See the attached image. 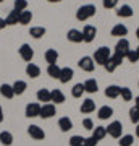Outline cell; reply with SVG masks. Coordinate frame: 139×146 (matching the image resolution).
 <instances>
[{
	"instance_id": "2",
	"label": "cell",
	"mask_w": 139,
	"mask_h": 146,
	"mask_svg": "<svg viewBox=\"0 0 139 146\" xmlns=\"http://www.w3.org/2000/svg\"><path fill=\"white\" fill-rule=\"evenodd\" d=\"M110 57H112L110 49H108V47H105V46L99 47L97 50L94 52V62L99 63V65H105V62H107Z\"/></svg>"
},
{
	"instance_id": "35",
	"label": "cell",
	"mask_w": 139,
	"mask_h": 146,
	"mask_svg": "<svg viewBox=\"0 0 139 146\" xmlns=\"http://www.w3.org/2000/svg\"><path fill=\"white\" fill-rule=\"evenodd\" d=\"M120 96H121L123 101H126V102H129V101L133 99V93H131V89H129V88H121Z\"/></svg>"
},
{
	"instance_id": "3",
	"label": "cell",
	"mask_w": 139,
	"mask_h": 146,
	"mask_svg": "<svg viewBox=\"0 0 139 146\" xmlns=\"http://www.w3.org/2000/svg\"><path fill=\"white\" fill-rule=\"evenodd\" d=\"M107 128V133L112 138H121V131H123V125H121V122H118V120H115V122H112L108 127H105Z\"/></svg>"
},
{
	"instance_id": "39",
	"label": "cell",
	"mask_w": 139,
	"mask_h": 146,
	"mask_svg": "<svg viewBox=\"0 0 139 146\" xmlns=\"http://www.w3.org/2000/svg\"><path fill=\"white\" fill-rule=\"evenodd\" d=\"M28 8V0H15V10L24 11Z\"/></svg>"
},
{
	"instance_id": "16",
	"label": "cell",
	"mask_w": 139,
	"mask_h": 146,
	"mask_svg": "<svg viewBox=\"0 0 139 146\" xmlns=\"http://www.w3.org/2000/svg\"><path fill=\"white\" fill-rule=\"evenodd\" d=\"M128 34V28L125 26V25H115L113 28H112V36H115V37H125Z\"/></svg>"
},
{
	"instance_id": "13",
	"label": "cell",
	"mask_w": 139,
	"mask_h": 146,
	"mask_svg": "<svg viewBox=\"0 0 139 146\" xmlns=\"http://www.w3.org/2000/svg\"><path fill=\"white\" fill-rule=\"evenodd\" d=\"M84 91L86 93H89V94H94V93H97V89H99V86H97V81L94 78H89V80H86L84 81Z\"/></svg>"
},
{
	"instance_id": "42",
	"label": "cell",
	"mask_w": 139,
	"mask_h": 146,
	"mask_svg": "<svg viewBox=\"0 0 139 146\" xmlns=\"http://www.w3.org/2000/svg\"><path fill=\"white\" fill-rule=\"evenodd\" d=\"M112 60H113L117 65H121L123 60H125V57H123V55H120V54H113V55H112Z\"/></svg>"
},
{
	"instance_id": "33",
	"label": "cell",
	"mask_w": 139,
	"mask_h": 146,
	"mask_svg": "<svg viewBox=\"0 0 139 146\" xmlns=\"http://www.w3.org/2000/svg\"><path fill=\"white\" fill-rule=\"evenodd\" d=\"M133 143H134L133 135H125V136H121V138H120V141H118L120 146H131Z\"/></svg>"
},
{
	"instance_id": "28",
	"label": "cell",
	"mask_w": 139,
	"mask_h": 146,
	"mask_svg": "<svg viewBox=\"0 0 139 146\" xmlns=\"http://www.w3.org/2000/svg\"><path fill=\"white\" fill-rule=\"evenodd\" d=\"M0 143L5 146H10L13 143V135L10 131H0Z\"/></svg>"
},
{
	"instance_id": "47",
	"label": "cell",
	"mask_w": 139,
	"mask_h": 146,
	"mask_svg": "<svg viewBox=\"0 0 139 146\" xmlns=\"http://www.w3.org/2000/svg\"><path fill=\"white\" fill-rule=\"evenodd\" d=\"M47 2H50V3H58V2H62V0H47Z\"/></svg>"
},
{
	"instance_id": "18",
	"label": "cell",
	"mask_w": 139,
	"mask_h": 146,
	"mask_svg": "<svg viewBox=\"0 0 139 146\" xmlns=\"http://www.w3.org/2000/svg\"><path fill=\"white\" fill-rule=\"evenodd\" d=\"M67 39L71 42H82V33L78 31V29H70V31L67 33Z\"/></svg>"
},
{
	"instance_id": "43",
	"label": "cell",
	"mask_w": 139,
	"mask_h": 146,
	"mask_svg": "<svg viewBox=\"0 0 139 146\" xmlns=\"http://www.w3.org/2000/svg\"><path fill=\"white\" fill-rule=\"evenodd\" d=\"M96 145H97V141L94 140L92 136H89V138L84 140V145H82V146H96Z\"/></svg>"
},
{
	"instance_id": "12",
	"label": "cell",
	"mask_w": 139,
	"mask_h": 146,
	"mask_svg": "<svg viewBox=\"0 0 139 146\" xmlns=\"http://www.w3.org/2000/svg\"><path fill=\"white\" fill-rule=\"evenodd\" d=\"M112 115H113V109H112L110 106H102L97 112V117L100 120H108Z\"/></svg>"
},
{
	"instance_id": "27",
	"label": "cell",
	"mask_w": 139,
	"mask_h": 146,
	"mask_svg": "<svg viewBox=\"0 0 139 146\" xmlns=\"http://www.w3.org/2000/svg\"><path fill=\"white\" fill-rule=\"evenodd\" d=\"M45 60L49 65H52V63H57L58 60V52L55 50V49H49L45 52Z\"/></svg>"
},
{
	"instance_id": "6",
	"label": "cell",
	"mask_w": 139,
	"mask_h": 146,
	"mask_svg": "<svg viewBox=\"0 0 139 146\" xmlns=\"http://www.w3.org/2000/svg\"><path fill=\"white\" fill-rule=\"evenodd\" d=\"M20 55L24 62H31L32 57H34V50H32V47L29 44H23L20 47Z\"/></svg>"
},
{
	"instance_id": "36",
	"label": "cell",
	"mask_w": 139,
	"mask_h": 146,
	"mask_svg": "<svg viewBox=\"0 0 139 146\" xmlns=\"http://www.w3.org/2000/svg\"><path fill=\"white\" fill-rule=\"evenodd\" d=\"M126 58H128L131 63H138V60H139V54H138V50H131L129 49L128 50V54H126Z\"/></svg>"
},
{
	"instance_id": "30",
	"label": "cell",
	"mask_w": 139,
	"mask_h": 146,
	"mask_svg": "<svg viewBox=\"0 0 139 146\" xmlns=\"http://www.w3.org/2000/svg\"><path fill=\"white\" fill-rule=\"evenodd\" d=\"M26 88H28V84H26V81H23V80H18V81L13 83V91H15V94H23Z\"/></svg>"
},
{
	"instance_id": "45",
	"label": "cell",
	"mask_w": 139,
	"mask_h": 146,
	"mask_svg": "<svg viewBox=\"0 0 139 146\" xmlns=\"http://www.w3.org/2000/svg\"><path fill=\"white\" fill-rule=\"evenodd\" d=\"M2 122H3V109L0 107V123H2Z\"/></svg>"
},
{
	"instance_id": "29",
	"label": "cell",
	"mask_w": 139,
	"mask_h": 146,
	"mask_svg": "<svg viewBox=\"0 0 139 146\" xmlns=\"http://www.w3.org/2000/svg\"><path fill=\"white\" fill-rule=\"evenodd\" d=\"M60 72H62V68L58 67L57 63H52L47 68V73H49V76H52V78H60Z\"/></svg>"
},
{
	"instance_id": "49",
	"label": "cell",
	"mask_w": 139,
	"mask_h": 146,
	"mask_svg": "<svg viewBox=\"0 0 139 146\" xmlns=\"http://www.w3.org/2000/svg\"><path fill=\"white\" fill-rule=\"evenodd\" d=\"M136 37H138V39H139V28H138V29H136Z\"/></svg>"
},
{
	"instance_id": "22",
	"label": "cell",
	"mask_w": 139,
	"mask_h": 146,
	"mask_svg": "<svg viewBox=\"0 0 139 146\" xmlns=\"http://www.w3.org/2000/svg\"><path fill=\"white\" fill-rule=\"evenodd\" d=\"M0 94H2L3 98H7V99H11V98L15 96V91H13V86H10V84L3 83L2 86H0Z\"/></svg>"
},
{
	"instance_id": "17",
	"label": "cell",
	"mask_w": 139,
	"mask_h": 146,
	"mask_svg": "<svg viewBox=\"0 0 139 146\" xmlns=\"http://www.w3.org/2000/svg\"><path fill=\"white\" fill-rule=\"evenodd\" d=\"M120 91H121L120 86H117V84H110V86L105 88V96L110 98V99H115V98H118L120 96Z\"/></svg>"
},
{
	"instance_id": "38",
	"label": "cell",
	"mask_w": 139,
	"mask_h": 146,
	"mask_svg": "<svg viewBox=\"0 0 139 146\" xmlns=\"http://www.w3.org/2000/svg\"><path fill=\"white\" fill-rule=\"evenodd\" d=\"M103 67H105V70H107L108 73H113L115 70H117V67H118V65H117V63L112 60V57H110L107 62H105V65H103Z\"/></svg>"
},
{
	"instance_id": "51",
	"label": "cell",
	"mask_w": 139,
	"mask_h": 146,
	"mask_svg": "<svg viewBox=\"0 0 139 146\" xmlns=\"http://www.w3.org/2000/svg\"><path fill=\"white\" fill-rule=\"evenodd\" d=\"M0 2H3V0H0Z\"/></svg>"
},
{
	"instance_id": "46",
	"label": "cell",
	"mask_w": 139,
	"mask_h": 146,
	"mask_svg": "<svg viewBox=\"0 0 139 146\" xmlns=\"http://www.w3.org/2000/svg\"><path fill=\"white\" fill-rule=\"evenodd\" d=\"M134 107H138V109H139V96L134 99Z\"/></svg>"
},
{
	"instance_id": "8",
	"label": "cell",
	"mask_w": 139,
	"mask_h": 146,
	"mask_svg": "<svg viewBox=\"0 0 139 146\" xmlns=\"http://www.w3.org/2000/svg\"><path fill=\"white\" fill-rule=\"evenodd\" d=\"M28 133H29V136L34 138V140H44V138H45L44 130H42L41 127H37V125H29L28 127Z\"/></svg>"
},
{
	"instance_id": "26",
	"label": "cell",
	"mask_w": 139,
	"mask_h": 146,
	"mask_svg": "<svg viewBox=\"0 0 139 146\" xmlns=\"http://www.w3.org/2000/svg\"><path fill=\"white\" fill-rule=\"evenodd\" d=\"M117 15L120 18H129V16H133V8L129 5H121L118 8V11H117Z\"/></svg>"
},
{
	"instance_id": "20",
	"label": "cell",
	"mask_w": 139,
	"mask_h": 146,
	"mask_svg": "<svg viewBox=\"0 0 139 146\" xmlns=\"http://www.w3.org/2000/svg\"><path fill=\"white\" fill-rule=\"evenodd\" d=\"M26 73H28V76H29V78H37V76L41 75V68L37 67L36 63H28V67H26Z\"/></svg>"
},
{
	"instance_id": "41",
	"label": "cell",
	"mask_w": 139,
	"mask_h": 146,
	"mask_svg": "<svg viewBox=\"0 0 139 146\" xmlns=\"http://www.w3.org/2000/svg\"><path fill=\"white\" fill-rule=\"evenodd\" d=\"M82 127H84L86 130H94V122L91 119H84L82 120Z\"/></svg>"
},
{
	"instance_id": "50",
	"label": "cell",
	"mask_w": 139,
	"mask_h": 146,
	"mask_svg": "<svg viewBox=\"0 0 139 146\" xmlns=\"http://www.w3.org/2000/svg\"><path fill=\"white\" fill-rule=\"evenodd\" d=\"M136 50H138V54H139V47H138V49H136Z\"/></svg>"
},
{
	"instance_id": "1",
	"label": "cell",
	"mask_w": 139,
	"mask_h": 146,
	"mask_svg": "<svg viewBox=\"0 0 139 146\" xmlns=\"http://www.w3.org/2000/svg\"><path fill=\"white\" fill-rule=\"evenodd\" d=\"M96 11H97V8H96V5H92V3L82 5V7H79L78 11H76V20L78 21H86V20H89V18H92V16L96 15Z\"/></svg>"
},
{
	"instance_id": "21",
	"label": "cell",
	"mask_w": 139,
	"mask_h": 146,
	"mask_svg": "<svg viewBox=\"0 0 139 146\" xmlns=\"http://www.w3.org/2000/svg\"><path fill=\"white\" fill-rule=\"evenodd\" d=\"M50 98H52V102H55V104H63V102H65V94H63L60 89L50 91Z\"/></svg>"
},
{
	"instance_id": "48",
	"label": "cell",
	"mask_w": 139,
	"mask_h": 146,
	"mask_svg": "<svg viewBox=\"0 0 139 146\" xmlns=\"http://www.w3.org/2000/svg\"><path fill=\"white\" fill-rule=\"evenodd\" d=\"M136 136H138V138H139V125L136 127Z\"/></svg>"
},
{
	"instance_id": "32",
	"label": "cell",
	"mask_w": 139,
	"mask_h": 146,
	"mask_svg": "<svg viewBox=\"0 0 139 146\" xmlns=\"http://www.w3.org/2000/svg\"><path fill=\"white\" fill-rule=\"evenodd\" d=\"M82 93H84V84H82V83H78V84L73 86V89H71L73 98H81Z\"/></svg>"
},
{
	"instance_id": "24",
	"label": "cell",
	"mask_w": 139,
	"mask_h": 146,
	"mask_svg": "<svg viewBox=\"0 0 139 146\" xmlns=\"http://www.w3.org/2000/svg\"><path fill=\"white\" fill-rule=\"evenodd\" d=\"M105 135H107V128H105V127H96L92 130V138L97 141V143L102 140V138H105Z\"/></svg>"
},
{
	"instance_id": "19",
	"label": "cell",
	"mask_w": 139,
	"mask_h": 146,
	"mask_svg": "<svg viewBox=\"0 0 139 146\" xmlns=\"http://www.w3.org/2000/svg\"><path fill=\"white\" fill-rule=\"evenodd\" d=\"M37 101L39 102H45V104H49V102H52V98H50V91L49 89H39L37 91Z\"/></svg>"
},
{
	"instance_id": "25",
	"label": "cell",
	"mask_w": 139,
	"mask_h": 146,
	"mask_svg": "<svg viewBox=\"0 0 139 146\" xmlns=\"http://www.w3.org/2000/svg\"><path fill=\"white\" fill-rule=\"evenodd\" d=\"M45 28L42 26H32L31 29H29V34H31V37H34V39H41V37H44V34H45Z\"/></svg>"
},
{
	"instance_id": "15",
	"label": "cell",
	"mask_w": 139,
	"mask_h": 146,
	"mask_svg": "<svg viewBox=\"0 0 139 146\" xmlns=\"http://www.w3.org/2000/svg\"><path fill=\"white\" fill-rule=\"evenodd\" d=\"M73 76H74V72H73L70 67H65V68H62V72H60V78H58V80L65 84V83H68Z\"/></svg>"
},
{
	"instance_id": "9",
	"label": "cell",
	"mask_w": 139,
	"mask_h": 146,
	"mask_svg": "<svg viewBox=\"0 0 139 146\" xmlns=\"http://www.w3.org/2000/svg\"><path fill=\"white\" fill-rule=\"evenodd\" d=\"M41 115V106L37 104V102H31V104L26 106V117H39Z\"/></svg>"
},
{
	"instance_id": "14",
	"label": "cell",
	"mask_w": 139,
	"mask_h": 146,
	"mask_svg": "<svg viewBox=\"0 0 139 146\" xmlns=\"http://www.w3.org/2000/svg\"><path fill=\"white\" fill-rule=\"evenodd\" d=\"M79 110H81L82 114H91V112H94V110H96V102H94L92 99H84Z\"/></svg>"
},
{
	"instance_id": "23",
	"label": "cell",
	"mask_w": 139,
	"mask_h": 146,
	"mask_svg": "<svg viewBox=\"0 0 139 146\" xmlns=\"http://www.w3.org/2000/svg\"><path fill=\"white\" fill-rule=\"evenodd\" d=\"M58 127L62 131H70L73 128V122L70 120V117H62L58 120Z\"/></svg>"
},
{
	"instance_id": "37",
	"label": "cell",
	"mask_w": 139,
	"mask_h": 146,
	"mask_svg": "<svg viewBox=\"0 0 139 146\" xmlns=\"http://www.w3.org/2000/svg\"><path fill=\"white\" fill-rule=\"evenodd\" d=\"M129 119L133 123H139V109L138 107H133V109L129 110Z\"/></svg>"
},
{
	"instance_id": "4",
	"label": "cell",
	"mask_w": 139,
	"mask_h": 146,
	"mask_svg": "<svg viewBox=\"0 0 139 146\" xmlns=\"http://www.w3.org/2000/svg\"><path fill=\"white\" fill-rule=\"evenodd\" d=\"M82 41L84 42H92L94 37H96V34H97V29H96V26H92V25H86V26L82 28Z\"/></svg>"
},
{
	"instance_id": "44",
	"label": "cell",
	"mask_w": 139,
	"mask_h": 146,
	"mask_svg": "<svg viewBox=\"0 0 139 146\" xmlns=\"http://www.w3.org/2000/svg\"><path fill=\"white\" fill-rule=\"evenodd\" d=\"M5 26H7V25H5V20H3V18H0V31H2Z\"/></svg>"
},
{
	"instance_id": "40",
	"label": "cell",
	"mask_w": 139,
	"mask_h": 146,
	"mask_svg": "<svg viewBox=\"0 0 139 146\" xmlns=\"http://www.w3.org/2000/svg\"><path fill=\"white\" fill-rule=\"evenodd\" d=\"M102 5L103 8H115V7L118 5V0H102Z\"/></svg>"
},
{
	"instance_id": "5",
	"label": "cell",
	"mask_w": 139,
	"mask_h": 146,
	"mask_svg": "<svg viewBox=\"0 0 139 146\" xmlns=\"http://www.w3.org/2000/svg\"><path fill=\"white\" fill-rule=\"evenodd\" d=\"M78 65H79V68L84 70V72H92L94 68H96V62H94L92 57H82V58H79Z\"/></svg>"
},
{
	"instance_id": "7",
	"label": "cell",
	"mask_w": 139,
	"mask_h": 146,
	"mask_svg": "<svg viewBox=\"0 0 139 146\" xmlns=\"http://www.w3.org/2000/svg\"><path fill=\"white\" fill-rule=\"evenodd\" d=\"M128 50H129V42H128V39L121 37V39L117 42V46H115V54H120V55L126 57Z\"/></svg>"
},
{
	"instance_id": "11",
	"label": "cell",
	"mask_w": 139,
	"mask_h": 146,
	"mask_svg": "<svg viewBox=\"0 0 139 146\" xmlns=\"http://www.w3.org/2000/svg\"><path fill=\"white\" fill-rule=\"evenodd\" d=\"M20 13H21V11H18V10H15V8H13V10L8 13V16L5 18V25H7V26L18 25V23H20Z\"/></svg>"
},
{
	"instance_id": "10",
	"label": "cell",
	"mask_w": 139,
	"mask_h": 146,
	"mask_svg": "<svg viewBox=\"0 0 139 146\" xmlns=\"http://www.w3.org/2000/svg\"><path fill=\"white\" fill-rule=\"evenodd\" d=\"M53 115H55V106L53 104L41 106V115H39V117H42V119H50Z\"/></svg>"
},
{
	"instance_id": "31",
	"label": "cell",
	"mask_w": 139,
	"mask_h": 146,
	"mask_svg": "<svg viewBox=\"0 0 139 146\" xmlns=\"http://www.w3.org/2000/svg\"><path fill=\"white\" fill-rule=\"evenodd\" d=\"M32 20V13L29 10H24L20 13V25H29Z\"/></svg>"
},
{
	"instance_id": "34",
	"label": "cell",
	"mask_w": 139,
	"mask_h": 146,
	"mask_svg": "<svg viewBox=\"0 0 139 146\" xmlns=\"http://www.w3.org/2000/svg\"><path fill=\"white\" fill-rule=\"evenodd\" d=\"M84 140H86V138H82V136H79V135H74V136L70 138V146H82L84 145Z\"/></svg>"
}]
</instances>
